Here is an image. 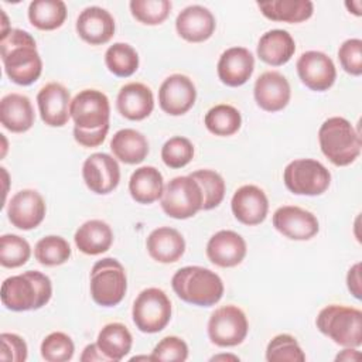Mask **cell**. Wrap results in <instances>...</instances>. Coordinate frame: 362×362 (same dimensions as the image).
<instances>
[{
    "label": "cell",
    "instance_id": "obj_10",
    "mask_svg": "<svg viewBox=\"0 0 362 362\" xmlns=\"http://www.w3.org/2000/svg\"><path fill=\"white\" fill-rule=\"evenodd\" d=\"M249 322L246 314L236 305L216 308L208 321V337L212 344L221 348L236 346L247 335Z\"/></svg>",
    "mask_w": 362,
    "mask_h": 362
},
{
    "label": "cell",
    "instance_id": "obj_26",
    "mask_svg": "<svg viewBox=\"0 0 362 362\" xmlns=\"http://www.w3.org/2000/svg\"><path fill=\"white\" fill-rule=\"evenodd\" d=\"M35 113L31 100L21 93H8L0 100V122L13 133H24L34 124Z\"/></svg>",
    "mask_w": 362,
    "mask_h": 362
},
{
    "label": "cell",
    "instance_id": "obj_46",
    "mask_svg": "<svg viewBox=\"0 0 362 362\" xmlns=\"http://www.w3.org/2000/svg\"><path fill=\"white\" fill-rule=\"evenodd\" d=\"M107 132H109V124L96 130H82V129L74 127V139L76 143H79L83 147H98L105 141Z\"/></svg>",
    "mask_w": 362,
    "mask_h": 362
},
{
    "label": "cell",
    "instance_id": "obj_49",
    "mask_svg": "<svg viewBox=\"0 0 362 362\" xmlns=\"http://www.w3.org/2000/svg\"><path fill=\"white\" fill-rule=\"evenodd\" d=\"M359 356L361 354L355 348H345L344 351H341V354L335 356V361H356L359 359Z\"/></svg>",
    "mask_w": 362,
    "mask_h": 362
},
{
    "label": "cell",
    "instance_id": "obj_21",
    "mask_svg": "<svg viewBox=\"0 0 362 362\" xmlns=\"http://www.w3.org/2000/svg\"><path fill=\"white\" fill-rule=\"evenodd\" d=\"M247 252L245 239L235 230L222 229L212 235L206 243L208 259L219 267H235Z\"/></svg>",
    "mask_w": 362,
    "mask_h": 362
},
{
    "label": "cell",
    "instance_id": "obj_2",
    "mask_svg": "<svg viewBox=\"0 0 362 362\" xmlns=\"http://www.w3.org/2000/svg\"><path fill=\"white\" fill-rule=\"evenodd\" d=\"M52 296V284L48 276L38 270H27L7 277L1 283L0 298L11 311H30L44 307Z\"/></svg>",
    "mask_w": 362,
    "mask_h": 362
},
{
    "label": "cell",
    "instance_id": "obj_39",
    "mask_svg": "<svg viewBox=\"0 0 362 362\" xmlns=\"http://www.w3.org/2000/svg\"><path fill=\"white\" fill-rule=\"evenodd\" d=\"M266 359L269 362H303L305 354L293 335L280 334L267 344Z\"/></svg>",
    "mask_w": 362,
    "mask_h": 362
},
{
    "label": "cell",
    "instance_id": "obj_17",
    "mask_svg": "<svg viewBox=\"0 0 362 362\" xmlns=\"http://www.w3.org/2000/svg\"><path fill=\"white\" fill-rule=\"evenodd\" d=\"M37 105L41 120L47 126L62 127L71 117L69 90L58 82H49L40 89L37 93Z\"/></svg>",
    "mask_w": 362,
    "mask_h": 362
},
{
    "label": "cell",
    "instance_id": "obj_7",
    "mask_svg": "<svg viewBox=\"0 0 362 362\" xmlns=\"http://www.w3.org/2000/svg\"><path fill=\"white\" fill-rule=\"evenodd\" d=\"M163 211L174 219H188L202 209L204 195L199 184L189 175L174 177L161 195Z\"/></svg>",
    "mask_w": 362,
    "mask_h": 362
},
{
    "label": "cell",
    "instance_id": "obj_51",
    "mask_svg": "<svg viewBox=\"0 0 362 362\" xmlns=\"http://www.w3.org/2000/svg\"><path fill=\"white\" fill-rule=\"evenodd\" d=\"M225 359H226V361H228V359H229V361H239V358H238L236 355H225V354H223V355H215V356L211 358V361H225Z\"/></svg>",
    "mask_w": 362,
    "mask_h": 362
},
{
    "label": "cell",
    "instance_id": "obj_50",
    "mask_svg": "<svg viewBox=\"0 0 362 362\" xmlns=\"http://www.w3.org/2000/svg\"><path fill=\"white\" fill-rule=\"evenodd\" d=\"M345 7L349 10V13H354L355 16H361V7H362V3L359 0H351V1H345Z\"/></svg>",
    "mask_w": 362,
    "mask_h": 362
},
{
    "label": "cell",
    "instance_id": "obj_38",
    "mask_svg": "<svg viewBox=\"0 0 362 362\" xmlns=\"http://www.w3.org/2000/svg\"><path fill=\"white\" fill-rule=\"evenodd\" d=\"M31 256L30 243L14 233H6L0 238V264L7 269H16L27 263Z\"/></svg>",
    "mask_w": 362,
    "mask_h": 362
},
{
    "label": "cell",
    "instance_id": "obj_11",
    "mask_svg": "<svg viewBox=\"0 0 362 362\" xmlns=\"http://www.w3.org/2000/svg\"><path fill=\"white\" fill-rule=\"evenodd\" d=\"M69 113L75 127L96 130L109 124L110 103L103 92L98 89H83L71 100Z\"/></svg>",
    "mask_w": 362,
    "mask_h": 362
},
{
    "label": "cell",
    "instance_id": "obj_14",
    "mask_svg": "<svg viewBox=\"0 0 362 362\" xmlns=\"http://www.w3.org/2000/svg\"><path fill=\"white\" fill-rule=\"evenodd\" d=\"M86 187L99 195L112 192L120 181V167L116 158L106 153L90 154L82 165Z\"/></svg>",
    "mask_w": 362,
    "mask_h": 362
},
{
    "label": "cell",
    "instance_id": "obj_23",
    "mask_svg": "<svg viewBox=\"0 0 362 362\" xmlns=\"http://www.w3.org/2000/svg\"><path fill=\"white\" fill-rule=\"evenodd\" d=\"M216 27L214 14L204 6L185 7L175 20V30L188 42H204L212 37Z\"/></svg>",
    "mask_w": 362,
    "mask_h": 362
},
{
    "label": "cell",
    "instance_id": "obj_24",
    "mask_svg": "<svg viewBox=\"0 0 362 362\" xmlns=\"http://www.w3.org/2000/svg\"><path fill=\"white\" fill-rule=\"evenodd\" d=\"M119 113L129 120H143L154 109V96L151 89L140 82H130L120 88L116 98Z\"/></svg>",
    "mask_w": 362,
    "mask_h": 362
},
{
    "label": "cell",
    "instance_id": "obj_30",
    "mask_svg": "<svg viewBox=\"0 0 362 362\" xmlns=\"http://www.w3.org/2000/svg\"><path fill=\"white\" fill-rule=\"evenodd\" d=\"M164 191L163 174L153 165H144L133 171L129 180V192L139 204H153Z\"/></svg>",
    "mask_w": 362,
    "mask_h": 362
},
{
    "label": "cell",
    "instance_id": "obj_31",
    "mask_svg": "<svg viewBox=\"0 0 362 362\" xmlns=\"http://www.w3.org/2000/svg\"><path fill=\"white\" fill-rule=\"evenodd\" d=\"M133 337L126 325L120 322L106 324L98 334L96 345L109 362L122 361L132 349Z\"/></svg>",
    "mask_w": 362,
    "mask_h": 362
},
{
    "label": "cell",
    "instance_id": "obj_3",
    "mask_svg": "<svg viewBox=\"0 0 362 362\" xmlns=\"http://www.w3.org/2000/svg\"><path fill=\"white\" fill-rule=\"evenodd\" d=\"M171 286L182 301L199 307L215 305L223 296L222 279L202 266H185L177 270Z\"/></svg>",
    "mask_w": 362,
    "mask_h": 362
},
{
    "label": "cell",
    "instance_id": "obj_44",
    "mask_svg": "<svg viewBox=\"0 0 362 362\" xmlns=\"http://www.w3.org/2000/svg\"><path fill=\"white\" fill-rule=\"evenodd\" d=\"M338 59L345 72L354 76L362 74V40L349 38L339 45Z\"/></svg>",
    "mask_w": 362,
    "mask_h": 362
},
{
    "label": "cell",
    "instance_id": "obj_45",
    "mask_svg": "<svg viewBox=\"0 0 362 362\" xmlns=\"http://www.w3.org/2000/svg\"><path fill=\"white\" fill-rule=\"evenodd\" d=\"M1 349H0V359L1 361H11V362H24L28 355V348L25 341L11 332H3L0 335Z\"/></svg>",
    "mask_w": 362,
    "mask_h": 362
},
{
    "label": "cell",
    "instance_id": "obj_1",
    "mask_svg": "<svg viewBox=\"0 0 362 362\" xmlns=\"http://www.w3.org/2000/svg\"><path fill=\"white\" fill-rule=\"evenodd\" d=\"M0 55L6 75L17 85H31L42 72L35 40L24 30L10 28L0 35Z\"/></svg>",
    "mask_w": 362,
    "mask_h": 362
},
{
    "label": "cell",
    "instance_id": "obj_25",
    "mask_svg": "<svg viewBox=\"0 0 362 362\" xmlns=\"http://www.w3.org/2000/svg\"><path fill=\"white\" fill-rule=\"evenodd\" d=\"M146 247L151 259L158 263H174L185 252L184 236L174 228L160 226L150 232Z\"/></svg>",
    "mask_w": 362,
    "mask_h": 362
},
{
    "label": "cell",
    "instance_id": "obj_29",
    "mask_svg": "<svg viewBox=\"0 0 362 362\" xmlns=\"http://www.w3.org/2000/svg\"><path fill=\"white\" fill-rule=\"evenodd\" d=\"M113 156L124 164H139L148 154V141L143 133L134 129L117 130L110 140Z\"/></svg>",
    "mask_w": 362,
    "mask_h": 362
},
{
    "label": "cell",
    "instance_id": "obj_12",
    "mask_svg": "<svg viewBox=\"0 0 362 362\" xmlns=\"http://www.w3.org/2000/svg\"><path fill=\"white\" fill-rule=\"evenodd\" d=\"M297 74L301 82L311 90H328L337 79L334 61L321 51H307L297 59Z\"/></svg>",
    "mask_w": 362,
    "mask_h": 362
},
{
    "label": "cell",
    "instance_id": "obj_35",
    "mask_svg": "<svg viewBox=\"0 0 362 362\" xmlns=\"http://www.w3.org/2000/svg\"><path fill=\"white\" fill-rule=\"evenodd\" d=\"M105 64L113 75L127 78L139 68V54L126 42H115L105 52Z\"/></svg>",
    "mask_w": 362,
    "mask_h": 362
},
{
    "label": "cell",
    "instance_id": "obj_37",
    "mask_svg": "<svg viewBox=\"0 0 362 362\" xmlns=\"http://www.w3.org/2000/svg\"><path fill=\"white\" fill-rule=\"evenodd\" d=\"M191 178H194L201 189H202V195H204V204H202V209L204 211H209L216 208L223 197H225V181L222 178V175L214 170H197L194 173L189 174Z\"/></svg>",
    "mask_w": 362,
    "mask_h": 362
},
{
    "label": "cell",
    "instance_id": "obj_48",
    "mask_svg": "<svg viewBox=\"0 0 362 362\" xmlns=\"http://www.w3.org/2000/svg\"><path fill=\"white\" fill-rule=\"evenodd\" d=\"M82 362H109L107 358L99 351L96 344H89L85 346L82 355H81Z\"/></svg>",
    "mask_w": 362,
    "mask_h": 362
},
{
    "label": "cell",
    "instance_id": "obj_40",
    "mask_svg": "<svg viewBox=\"0 0 362 362\" xmlns=\"http://www.w3.org/2000/svg\"><path fill=\"white\" fill-rule=\"evenodd\" d=\"M129 6L132 16L146 25L161 24L171 10L168 0H132Z\"/></svg>",
    "mask_w": 362,
    "mask_h": 362
},
{
    "label": "cell",
    "instance_id": "obj_33",
    "mask_svg": "<svg viewBox=\"0 0 362 362\" xmlns=\"http://www.w3.org/2000/svg\"><path fill=\"white\" fill-rule=\"evenodd\" d=\"M65 18L66 6L62 0H34L28 6V20L38 30H57Z\"/></svg>",
    "mask_w": 362,
    "mask_h": 362
},
{
    "label": "cell",
    "instance_id": "obj_15",
    "mask_svg": "<svg viewBox=\"0 0 362 362\" xmlns=\"http://www.w3.org/2000/svg\"><path fill=\"white\" fill-rule=\"evenodd\" d=\"M273 226L291 240H308L320 230L317 216L300 206L284 205L273 214Z\"/></svg>",
    "mask_w": 362,
    "mask_h": 362
},
{
    "label": "cell",
    "instance_id": "obj_47",
    "mask_svg": "<svg viewBox=\"0 0 362 362\" xmlns=\"http://www.w3.org/2000/svg\"><path fill=\"white\" fill-rule=\"evenodd\" d=\"M346 286L349 293L361 300L362 298V280H361V263H355L346 274Z\"/></svg>",
    "mask_w": 362,
    "mask_h": 362
},
{
    "label": "cell",
    "instance_id": "obj_19",
    "mask_svg": "<svg viewBox=\"0 0 362 362\" xmlns=\"http://www.w3.org/2000/svg\"><path fill=\"white\" fill-rule=\"evenodd\" d=\"M230 208L235 218L243 225L262 223L269 211V199L264 191L256 185L247 184L238 188L232 197Z\"/></svg>",
    "mask_w": 362,
    "mask_h": 362
},
{
    "label": "cell",
    "instance_id": "obj_16",
    "mask_svg": "<svg viewBox=\"0 0 362 362\" xmlns=\"http://www.w3.org/2000/svg\"><path fill=\"white\" fill-rule=\"evenodd\" d=\"M45 212V201L35 189H21L16 192L7 205L8 221L21 230L37 228L44 221Z\"/></svg>",
    "mask_w": 362,
    "mask_h": 362
},
{
    "label": "cell",
    "instance_id": "obj_8",
    "mask_svg": "<svg viewBox=\"0 0 362 362\" xmlns=\"http://www.w3.org/2000/svg\"><path fill=\"white\" fill-rule=\"evenodd\" d=\"M283 181L296 195H321L331 184V174L324 164L313 158H297L288 163L283 173Z\"/></svg>",
    "mask_w": 362,
    "mask_h": 362
},
{
    "label": "cell",
    "instance_id": "obj_36",
    "mask_svg": "<svg viewBox=\"0 0 362 362\" xmlns=\"http://www.w3.org/2000/svg\"><path fill=\"white\" fill-rule=\"evenodd\" d=\"M71 246L66 239L58 235L41 238L34 246V257L44 266H59L71 257Z\"/></svg>",
    "mask_w": 362,
    "mask_h": 362
},
{
    "label": "cell",
    "instance_id": "obj_20",
    "mask_svg": "<svg viewBox=\"0 0 362 362\" xmlns=\"http://www.w3.org/2000/svg\"><path fill=\"white\" fill-rule=\"evenodd\" d=\"M216 71L226 86H242L255 71V57L245 47H230L219 57Z\"/></svg>",
    "mask_w": 362,
    "mask_h": 362
},
{
    "label": "cell",
    "instance_id": "obj_43",
    "mask_svg": "<svg viewBox=\"0 0 362 362\" xmlns=\"http://www.w3.org/2000/svg\"><path fill=\"white\" fill-rule=\"evenodd\" d=\"M188 358V345L180 337H165L153 349V361H175L184 362Z\"/></svg>",
    "mask_w": 362,
    "mask_h": 362
},
{
    "label": "cell",
    "instance_id": "obj_22",
    "mask_svg": "<svg viewBox=\"0 0 362 362\" xmlns=\"http://www.w3.org/2000/svg\"><path fill=\"white\" fill-rule=\"evenodd\" d=\"M75 27L78 35L90 45L106 44L113 37L116 28L113 16L98 6L83 8L76 18Z\"/></svg>",
    "mask_w": 362,
    "mask_h": 362
},
{
    "label": "cell",
    "instance_id": "obj_18",
    "mask_svg": "<svg viewBox=\"0 0 362 362\" xmlns=\"http://www.w3.org/2000/svg\"><path fill=\"white\" fill-rule=\"evenodd\" d=\"M253 95L260 109L273 113L288 105L291 89L284 75L277 71H266L256 79Z\"/></svg>",
    "mask_w": 362,
    "mask_h": 362
},
{
    "label": "cell",
    "instance_id": "obj_6",
    "mask_svg": "<svg viewBox=\"0 0 362 362\" xmlns=\"http://www.w3.org/2000/svg\"><path fill=\"white\" fill-rule=\"evenodd\" d=\"M127 291L123 264L115 257L98 260L90 270V296L102 307L117 305Z\"/></svg>",
    "mask_w": 362,
    "mask_h": 362
},
{
    "label": "cell",
    "instance_id": "obj_41",
    "mask_svg": "<svg viewBox=\"0 0 362 362\" xmlns=\"http://www.w3.org/2000/svg\"><path fill=\"white\" fill-rule=\"evenodd\" d=\"M41 356L47 362H66L75 352L74 341L64 332H51L41 342Z\"/></svg>",
    "mask_w": 362,
    "mask_h": 362
},
{
    "label": "cell",
    "instance_id": "obj_42",
    "mask_svg": "<svg viewBox=\"0 0 362 362\" xmlns=\"http://www.w3.org/2000/svg\"><path fill=\"white\" fill-rule=\"evenodd\" d=\"M194 157L192 143L182 136H174L168 139L161 147V158L170 168H182Z\"/></svg>",
    "mask_w": 362,
    "mask_h": 362
},
{
    "label": "cell",
    "instance_id": "obj_32",
    "mask_svg": "<svg viewBox=\"0 0 362 362\" xmlns=\"http://www.w3.org/2000/svg\"><path fill=\"white\" fill-rule=\"evenodd\" d=\"M262 14L272 21L303 23L313 16L314 4L310 0H272L259 1Z\"/></svg>",
    "mask_w": 362,
    "mask_h": 362
},
{
    "label": "cell",
    "instance_id": "obj_52",
    "mask_svg": "<svg viewBox=\"0 0 362 362\" xmlns=\"http://www.w3.org/2000/svg\"><path fill=\"white\" fill-rule=\"evenodd\" d=\"M139 359H144V361H153V359H151V355H150V356H134V358H132L130 361L133 362V361H139Z\"/></svg>",
    "mask_w": 362,
    "mask_h": 362
},
{
    "label": "cell",
    "instance_id": "obj_28",
    "mask_svg": "<svg viewBox=\"0 0 362 362\" xmlns=\"http://www.w3.org/2000/svg\"><path fill=\"white\" fill-rule=\"evenodd\" d=\"M74 240L82 253L96 256L110 249L113 243V230L105 221L90 219L76 229Z\"/></svg>",
    "mask_w": 362,
    "mask_h": 362
},
{
    "label": "cell",
    "instance_id": "obj_5",
    "mask_svg": "<svg viewBox=\"0 0 362 362\" xmlns=\"http://www.w3.org/2000/svg\"><path fill=\"white\" fill-rule=\"evenodd\" d=\"M320 332L345 348L362 345V311L355 307L331 304L324 307L315 320Z\"/></svg>",
    "mask_w": 362,
    "mask_h": 362
},
{
    "label": "cell",
    "instance_id": "obj_27",
    "mask_svg": "<svg viewBox=\"0 0 362 362\" xmlns=\"http://www.w3.org/2000/svg\"><path fill=\"white\" fill-rule=\"evenodd\" d=\"M257 57L272 65L280 66L287 64L296 52V42L286 30H270L264 33L257 42Z\"/></svg>",
    "mask_w": 362,
    "mask_h": 362
},
{
    "label": "cell",
    "instance_id": "obj_34",
    "mask_svg": "<svg viewBox=\"0 0 362 362\" xmlns=\"http://www.w3.org/2000/svg\"><path fill=\"white\" fill-rule=\"evenodd\" d=\"M205 127L215 136H232L242 126V116L232 105L221 103L211 107L204 117Z\"/></svg>",
    "mask_w": 362,
    "mask_h": 362
},
{
    "label": "cell",
    "instance_id": "obj_13",
    "mask_svg": "<svg viewBox=\"0 0 362 362\" xmlns=\"http://www.w3.org/2000/svg\"><path fill=\"white\" fill-rule=\"evenodd\" d=\"M197 89L194 82L182 74L167 76L158 89V105L171 116L187 113L195 103Z\"/></svg>",
    "mask_w": 362,
    "mask_h": 362
},
{
    "label": "cell",
    "instance_id": "obj_4",
    "mask_svg": "<svg viewBox=\"0 0 362 362\" xmlns=\"http://www.w3.org/2000/svg\"><path fill=\"white\" fill-rule=\"evenodd\" d=\"M318 141L322 154L337 167L352 164L361 154L362 141L359 133L345 117H328L318 130Z\"/></svg>",
    "mask_w": 362,
    "mask_h": 362
},
{
    "label": "cell",
    "instance_id": "obj_9",
    "mask_svg": "<svg viewBox=\"0 0 362 362\" xmlns=\"http://www.w3.org/2000/svg\"><path fill=\"white\" fill-rule=\"evenodd\" d=\"M132 317L139 331L146 334L160 332L171 320V301L161 288L148 287L134 300Z\"/></svg>",
    "mask_w": 362,
    "mask_h": 362
}]
</instances>
